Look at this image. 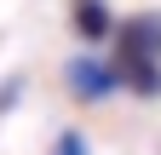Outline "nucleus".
Segmentation results:
<instances>
[{"label":"nucleus","instance_id":"nucleus-1","mask_svg":"<svg viewBox=\"0 0 161 155\" xmlns=\"http://www.w3.org/2000/svg\"><path fill=\"white\" fill-rule=\"evenodd\" d=\"M80 29H86V35L104 29V6H98V0H80Z\"/></svg>","mask_w":161,"mask_h":155}]
</instances>
